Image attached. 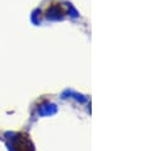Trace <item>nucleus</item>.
<instances>
[{
    "instance_id": "1",
    "label": "nucleus",
    "mask_w": 144,
    "mask_h": 151,
    "mask_svg": "<svg viewBox=\"0 0 144 151\" xmlns=\"http://www.w3.org/2000/svg\"><path fill=\"white\" fill-rule=\"evenodd\" d=\"M12 149L13 151H35V146L27 133L19 132L12 139Z\"/></svg>"
}]
</instances>
